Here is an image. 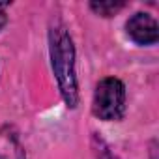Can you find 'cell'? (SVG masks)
Returning a JSON list of instances; mask_svg holds the SVG:
<instances>
[{
  "label": "cell",
  "mask_w": 159,
  "mask_h": 159,
  "mask_svg": "<svg viewBox=\"0 0 159 159\" xmlns=\"http://www.w3.org/2000/svg\"><path fill=\"white\" fill-rule=\"evenodd\" d=\"M125 109V88L122 81L107 77L94 94V114L101 120H120Z\"/></svg>",
  "instance_id": "cell-2"
},
{
  "label": "cell",
  "mask_w": 159,
  "mask_h": 159,
  "mask_svg": "<svg viewBox=\"0 0 159 159\" xmlns=\"http://www.w3.org/2000/svg\"><path fill=\"white\" fill-rule=\"evenodd\" d=\"M127 34L139 45H152L159 39L157 23L148 13H135L127 21Z\"/></svg>",
  "instance_id": "cell-3"
},
{
  "label": "cell",
  "mask_w": 159,
  "mask_h": 159,
  "mask_svg": "<svg viewBox=\"0 0 159 159\" xmlns=\"http://www.w3.org/2000/svg\"><path fill=\"white\" fill-rule=\"evenodd\" d=\"M6 6H8V4H0V28H2V26L6 25V21H8V19H6V11H4Z\"/></svg>",
  "instance_id": "cell-5"
},
{
  "label": "cell",
  "mask_w": 159,
  "mask_h": 159,
  "mask_svg": "<svg viewBox=\"0 0 159 159\" xmlns=\"http://www.w3.org/2000/svg\"><path fill=\"white\" fill-rule=\"evenodd\" d=\"M90 8H92L96 13L103 15V17H111V15H114L116 11H120V10L124 8V2H112V0H103V2H92V4H90Z\"/></svg>",
  "instance_id": "cell-4"
},
{
  "label": "cell",
  "mask_w": 159,
  "mask_h": 159,
  "mask_svg": "<svg viewBox=\"0 0 159 159\" xmlns=\"http://www.w3.org/2000/svg\"><path fill=\"white\" fill-rule=\"evenodd\" d=\"M49 47H51V64L56 75V81L67 107L75 109L79 103L77 77H75V49L73 41L62 25H54L49 30Z\"/></svg>",
  "instance_id": "cell-1"
},
{
  "label": "cell",
  "mask_w": 159,
  "mask_h": 159,
  "mask_svg": "<svg viewBox=\"0 0 159 159\" xmlns=\"http://www.w3.org/2000/svg\"><path fill=\"white\" fill-rule=\"evenodd\" d=\"M0 159H2V155H0Z\"/></svg>",
  "instance_id": "cell-6"
}]
</instances>
